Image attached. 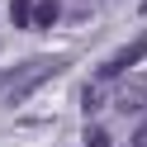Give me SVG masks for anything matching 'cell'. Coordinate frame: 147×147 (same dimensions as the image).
Instances as JSON below:
<instances>
[{
	"mask_svg": "<svg viewBox=\"0 0 147 147\" xmlns=\"http://www.w3.org/2000/svg\"><path fill=\"white\" fill-rule=\"evenodd\" d=\"M114 109L119 114H133V109H147V76H123L114 90Z\"/></svg>",
	"mask_w": 147,
	"mask_h": 147,
	"instance_id": "3957f363",
	"label": "cell"
},
{
	"mask_svg": "<svg viewBox=\"0 0 147 147\" xmlns=\"http://www.w3.org/2000/svg\"><path fill=\"white\" fill-rule=\"evenodd\" d=\"M86 147H109V133H105V128H90V133H86Z\"/></svg>",
	"mask_w": 147,
	"mask_h": 147,
	"instance_id": "8992f818",
	"label": "cell"
},
{
	"mask_svg": "<svg viewBox=\"0 0 147 147\" xmlns=\"http://www.w3.org/2000/svg\"><path fill=\"white\" fill-rule=\"evenodd\" d=\"M57 0H33V29H48V24H57Z\"/></svg>",
	"mask_w": 147,
	"mask_h": 147,
	"instance_id": "277c9868",
	"label": "cell"
},
{
	"mask_svg": "<svg viewBox=\"0 0 147 147\" xmlns=\"http://www.w3.org/2000/svg\"><path fill=\"white\" fill-rule=\"evenodd\" d=\"M62 71H67V57H29V62H14L10 71H0V100L19 105V100H29L43 81L62 76Z\"/></svg>",
	"mask_w": 147,
	"mask_h": 147,
	"instance_id": "6da1fadb",
	"label": "cell"
},
{
	"mask_svg": "<svg viewBox=\"0 0 147 147\" xmlns=\"http://www.w3.org/2000/svg\"><path fill=\"white\" fill-rule=\"evenodd\" d=\"M142 57H147V38L138 33V38L128 43V48H119L109 62H100V76H105V81H114V76H123V71L133 67V62H142Z\"/></svg>",
	"mask_w": 147,
	"mask_h": 147,
	"instance_id": "7a4b0ae2",
	"label": "cell"
},
{
	"mask_svg": "<svg viewBox=\"0 0 147 147\" xmlns=\"http://www.w3.org/2000/svg\"><path fill=\"white\" fill-rule=\"evenodd\" d=\"M10 19L19 24V29H29L33 24V0H10Z\"/></svg>",
	"mask_w": 147,
	"mask_h": 147,
	"instance_id": "5b68a950",
	"label": "cell"
},
{
	"mask_svg": "<svg viewBox=\"0 0 147 147\" xmlns=\"http://www.w3.org/2000/svg\"><path fill=\"white\" fill-rule=\"evenodd\" d=\"M133 147H147V123H138V133H133Z\"/></svg>",
	"mask_w": 147,
	"mask_h": 147,
	"instance_id": "52a82bcc",
	"label": "cell"
}]
</instances>
